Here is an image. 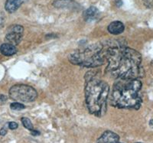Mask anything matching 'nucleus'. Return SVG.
Returning a JSON list of instances; mask_svg holds the SVG:
<instances>
[{
    "instance_id": "obj_1",
    "label": "nucleus",
    "mask_w": 153,
    "mask_h": 143,
    "mask_svg": "<svg viewBox=\"0 0 153 143\" xmlns=\"http://www.w3.org/2000/svg\"><path fill=\"white\" fill-rule=\"evenodd\" d=\"M142 56L126 46H112L108 50L106 70L118 79H139L144 77Z\"/></svg>"
},
{
    "instance_id": "obj_2",
    "label": "nucleus",
    "mask_w": 153,
    "mask_h": 143,
    "mask_svg": "<svg viewBox=\"0 0 153 143\" xmlns=\"http://www.w3.org/2000/svg\"><path fill=\"white\" fill-rule=\"evenodd\" d=\"M117 45L125 46L126 43L121 39L97 42L71 53L68 59L73 64L86 67H97L106 63L108 50L112 46Z\"/></svg>"
},
{
    "instance_id": "obj_3",
    "label": "nucleus",
    "mask_w": 153,
    "mask_h": 143,
    "mask_svg": "<svg viewBox=\"0 0 153 143\" xmlns=\"http://www.w3.org/2000/svg\"><path fill=\"white\" fill-rule=\"evenodd\" d=\"M141 88L142 82L139 79H119L113 86L110 104L119 109L139 110L142 104Z\"/></svg>"
},
{
    "instance_id": "obj_4",
    "label": "nucleus",
    "mask_w": 153,
    "mask_h": 143,
    "mask_svg": "<svg viewBox=\"0 0 153 143\" xmlns=\"http://www.w3.org/2000/svg\"><path fill=\"white\" fill-rule=\"evenodd\" d=\"M110 88L107 83L95 76L86 75L85 101L89 113L101 117L106 114Z\"/></svg>"
},
{
    "instance_id": "obj_5",
    "label": "nucleus",
    "mask_w": 153,
    "mask_h": 143,
    "mask_svg": "<svg viewBox=\"0 0 153 143\" xmlns=\"http://www.w3.org/2000/svg\"><path fill=\"white\" fill-rule=\"evenodd\" d=\"M9 96L16 102H32L38 96L36 90L25 84H16L9 90Z\"/></svg>"
},
{
    "instance_id": "obj_6",
    "label": "nucleus",
    "mask_w": 153,
    "mask_h": 143,
    "mask_svg": "<svg viewBox=\"0 0 153 143\" xmlns=\"http://www.w3.org/2000/svg\"><path fill=\"white\" fill-rule=\"evenodd\" d=\"M24 28L19 24H12L8 28L5 39L9 44L17 45L22 39Z\"/></svg>"
},
{
    "instance_id": "obj_7",
    "label": "nucleus",
    "mask_w": 153,
    "mask_h": 143,
    "mask_svg": "<svg viewBox=\"0 0 153 143\" xmlns=\"http://www.w3.org/2000/svg\"><path fill=\"white\" fill-rule=\"evenodd\" d=\"M120 136L112 131H106L98 139L97 143H118Z\"/></svg>"
},
{
    "instance_id": "obj_8",
    "label": "nucleus",
    "mask_w": 153,
    "mask_h": 143,
    "mask_svg": "<svg viewBox=\"0 0 153 143\" xmlns=\"http://www.w3.org/2000/svg\"><path fill=\"white\" fill-rule=\"evenodd\" d=\"M53 5L57 9H76L80 8L79 4L73 0H55L53 2Z\"/></svg>"
},
{
    "instance_id": "obj_9",
    "label": "nucleus",
    "mask_w": 153,
    "mask_h": 143,
    "mask_svg": "<svg viewBox=\"0 0 153 143\" xmlns=\"http://www.w3.org/2000/svg\"><path fill=\"white\" fill-rule=\"evenodd\" d=\"M108 31L112 35H120L123 33L125 29L123 23L120 21H115L110 23L107 28Z\"/></svg>"
},
{
    "instance_id": "obj_10",
    "label": "nucleus",
    "mask_w": 153,
    "mask_h": 143,
    "mask_svg": "<svg viewBox=\"0 0 153 143\" xmlns=\"http://www.w3.org/2000/svg\"><path fill=\"white\" fill-rule=\"evenodd\" d=\"M25 0H6L5 5V10L9 13H13L18 10Z\"/></svg>"
},
{
    "instance_id": "obj_11",
    "label": "nucleus",
    "mask_w": 153,
    "mask_h": 143,
    "mask_svg": "<svg viewBox=\"0 0 153 143\" xmlns=\"http://www.w3.org/2000/svg\"><path fill=\"white\" fill-rule=\"evenodd\" d=\"M0 52L5 56H12L17 53V48L13 44L5 43L0 46Z\"/></svg>"
},
{
    "instance_id": "obj_12",
    "label": "nucleus",
    "mask_w": 153,
    "mask_h": 143,
    "mask_svg": "<svg viewBox=\"0 0 153 143\" xmlns=\"http://www.w3.org/2000/svg\"><path fill=\"white\" fill-rule=\"evenodd\" d=\"M99 15V11L96 7L91 6L88 8L84 12V18L86 21H92L97 18Z\"/></svg>"
},
{
    "instance_id": "obj_13",
    "label": "nucleus",
    "mask_w": 153,
    "mask_h": 143,
    "mask_svg": "<svg viewBox=\"0 0 153 143\" xmlns=\"http://www.w3.org/2000/svg\"><path fill=\"white\" fill-rule=\"evenodd\" d=\"M22 122L23 126L25 129H28L30 131L31 130H34V126H33V124L31 123V120H30L28 118H26V117H23L22 118Z\"/></svg>"
},
{
    "instance_id": "obj_14",
    "label": "nucleus",
    "mask_w": 153,
    "mask_h": 143,
    "mask_svg": "<svg viewBox=\"0 0 153 143\" xmlns=\"http://www.w3.org/2000/svg\"><path fill=\"white\" fill-rule=\"evenodd\" d=\"M10 107L13 110H22L25 108V105H23L22 103H19V102H15V103H11Z\"/></svg>"
},
{
    "instance_id": "obj_15",
    "label": "nucleus",
    "mask_w": 153,
    "mask_h": 143,
    "mask_svg": "<svg viewBox=\"0 0 153 143\" xmlns=\"http://www.w3.org/2000/svg\"><path fill=\"white\" fill-rule=\"evenodd\" d=\"M143 3L147 8L153 7V0H143Z\"/></svg>"
},
{
    "instance_id": "obj_16",
    "label": "nucleus",
    "mask_w": 153,
    "mask_h": 143,
    "mask_svg": "<svg viewBox=\"0 0 153 143\" xmlns=\"http://www.w3.org/2000/svg\"><path fill=\"white\" fill-rule=\"evenodd\" d=\"M18 126H19V125H18L17 122H11L9 123V128L10 129H12V130L16 129L18 128Z\"/></svg>"
},
{
    "instance_id": "obj_17",
    "label": "nucleus",
    "mask_w": 153,
    "mask_h": 143,
    "mask_svg": "<svg viewBox=\"0 0 153 143\" xmlns=\"http://www.w3.org/2000/svg\"><path fill=\"white\" fill-rule=\"evenodd\" d=\"M6 133H7V130L5 128H2V129H0V136H4L6 135Z\"/></svg>"
},
{
    "instance_id": "obj_18",
    "label": "nucleus",
    "mask_w": 153,
    "mask_h": 143,
    "mask_svg": "<svg viewBox=\"0 0 153 143\" xmlns=\"http://www.w3.org/2000/svg\"><path fill=\"white\" fill-rule=\"evenodd\" d=\"M31 135H32V136H39V135L41 134L40 132L36 131V130H31Z\"/></svg>"
},
{
    "instance_id": "obj_19",
    "label": "nucleus",
    "mask_w": 153,
    "mask_h": 143,
    "mask_svg": "<svg viewBox=\"0 0 153 143\" xmlns=\"http://www.w3.org/2000/svg\"><path fill=\"white\" fill-rule=\"evenodd\" d=\"M6 99H7L6 96H4V95H1V96H0V99H1L2 101H5V100H6Z\"/></svg>"
},
{
    "instance_id": "obj_20",
    "label": "nucleus",
    "mask_w": 153,
    "mask_h": 143,
    "mask_svg": "<svg viewBox=\"0 0 153 143\" xmlns=\"http://www.w3.org/2000/svg\"><path fill=\"white\" fill-rule=\"evenodd\" d=\"M149 125H150V126H152V127H153V119H152V120H151V121H150V122H149Z\"/></svg>"
},
{
    "instance_id": "obj_21",
    "label": "nucleus",
    "mask_w": 153,
    "mask_h": 143,
    "mask_svg": "<svg viewBox=\"0 0 153 143\" xmlns=\"http://www.w3.org/2000/svg\"><path fill=\"white\" fill-rule=\"evenodd\" d=\"M137 143H141V142H137Z\"/></svg>"
},
{
    "instance_id": "obj_22",
    "label": "nucleus",
    "mask_w": 153,
    "mask_h": 143,
    "mask_svg": "<svg viewBox=\"0 0 153 143\" xmlns=\"http://www.w3.org/2000/svg\"><path fill=\"white\" fill-rule=\"evenodd\" d=\"M118 143H120V142H118Z\"/></svg>"
}]
</instances>
